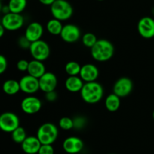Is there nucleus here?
<instances>
[{
	"label": "nucleus",
	"instance_id": "nucleus-12",
	"mask_svg": "<svg viewBox=\"0 0 154 154\" xmlns=\"http://www.w3.org/2000/svg\"><path fill=\"white\" fill-rule=\"evenodd\" d=\"M60 36L64 42L67 43H74L81 37V30L78 26L74 24H66L63 26Z\"/></svg>",
	"mask_w": 154,
	"mask_h": 154
},
{
	"label": "nucleus",
	"instance_id": "nucleus-22",
	"mask_svg": "<svg viewBox=\"0 0 154 154\" xmlns=\"http://www.w3.org/2000/svg\"><path fill=\"white\" fill-rule=\"evenodd\" d=\"M27 5V0H9L8 3L10 12L21 14Z\"/></svg>",
	"mask_w": 154,
	"mask_h": 154
},
{
	"label": "nucleus",
	"instance_id": "nucleus-26",
	"mask_svg": "<svg viewBox=\"0 0 154 154\" xmlns=\"http://www.w3.org/2000/svg\"><path fill=\"white\" fill-rule=\"evenodd\" d=\"M98 41L97 37L94 33H86L82 37V43L87 48H91Z\"/></svg>",
	"mask_w": 154,
	"mask_h": 154
},
{
	"label": "nucleus",
	"instance_id": "nucleus-7",
	"mask_svg": "<svg viewBox=\"0 0 154 154\" xmlns=\"http://www.w3.org/2000/svg\"><path fill=\"white\" fill-rule=\"evenodd\" d=\"M1 24L8 31H16L20 30L23 26L24 18L21 14H16L9 12L3 15Z\"/></svg>",
	"mask_w": 154,
	"mask_h": 154
},
{
	"label": "nucleus",
	"instance_id": "nucleus-14",
	"mask_svg": "<svg viewBox=\"0 0 154 154\" xmlns=\"http://www.w3.org/2000/svg\"><path fill=\"white\" fill-rule=\"evenodd\" d=\"M40 90L47 92L55 91L57 85V78L54 73L51 72H46L42 77L38 79Z\"/></svg>",
	"mask_w": 154,
	"mask_h": 154
},
{
	"label": "nucleus",
	"instance_id": "nucleus-31",
	"mask_svg": "<svg viewBox=\"0 0 154 154\" xmlns=\"http://www.w3.org/2000/svg\"><path fill=\"white\" fill-rule=\"evenodd\" d=\"M18 45H20V47L23 49H29L30 47V45H31V42L26 39L25 36H21L20 38L18 40Z\"/></svg>",
	"mask_w": 154,
	"mask_h": 154
},
{
	"label": "nucleus",
	"instance_id": "nucleus-38",
	"mask_svg": "<svg viewBox=\"0 0 154 154\" xmlns=\"http://www.w3.org/2000/svg\"><path fill=\"white\" fill-rule=\"evenodd\" d=\"M153 119H154V110H153Z\"/></svg>",
	"mask_w": 154,
	"mask_h": 154
},
{
	"label": "nucleus",
	"instance_id": "nucleus-19",
	"mask_svg": "<svg viewBox=\"0 0 154 154\" xmlns=\"http://www.w3.org/2000/svg\"><path fill=\"white\" fill-rule=\"evenodd\" d=\"M84 85V82L79 75H69L65 82L66 89L72 93L81 91Z\"/></svg>",
	"mask_w": 154,
	"mask_h": 154
},
{
	"label": "nucleus",
	"instance_id": "nucleus-2",
	"mask_svg": "<svg viewBox=\"0 0 154 154\" xmlns=\"http://www.w3.org/2000/svg\"><path fill=\"white\" fill-rule=\"evenodd\" d=\"M90 49L93 58L99 62L108 61L114 54V45L110 41L104 39H98Z\"/></svg>",
	"mask_w": 154,
	"mask_h": 154
},
{
	"label": "nucleus",
	"instance_id": "nucleus-30",
	"mask_svg": "<svg viewBox=\"0 0 154 154\" xmlns=\"http://www.w3.org/2000/svg\"><path fill=\"white\" fill-rule=\"evenodd\" d=\"M74 121V128L77 129H81L84 128V125H86V120L84 117L81 116H78L75 119H73Z\"/></svg>",
	"mask_w": 154,
	"mask_h": 154
},
{
	"label": "nucleus",
	"instance_id": "nucleus-8",
	"mask_svg": "<svg viewBox=\"0 0 154 154\" xmlns=\"http://www.w3.org/2000/svg\"><path fill=\"white\" fill-rule=\"evenodd\" d=\"M133 89L132 81L128 77H121L116 81L113 87V93L118 97L125 98L132 92Z\"/></svg>",
	"mask_w": 154,
	"mask_h": 154
},
{
	"label": "nucleus",
	"instance_id": "nucleus-20",
	"mask_svg": "<svg viewBox=\"0 0 154 154\" xmlns=\"http://www.w3.org/2000/svg\"><path fill=\"white\" fill-rule=\"evenodd\" d=\"M2 91L8 95H14L20 91L19 82L14 79H8L2 84Z\"/></svg>",
	"mask_w": 154,
	"mask_h": 154
},
{
	"label": "nucleus",
	"instance_id": "nucleus-34",
	"mask_svg": "<svg viewBox=\"0 0 154 154\" xmlns=\"http://www.w3.org/2000/svg\"><path fill=\"white\" fill-rule=\"evenodd\" d=\"M39 2L42 3L44 5H50L51 6L56 0H38Z\"/></svg>",
	"mask_w": 154,
	"mask_h": 154
},
{
	"label": "nucleus",
	"instance_id": "nucleus-36",
	"mask_svg": "<svg viewBox=\"0 0 154 154\" xmlns=\"http://www.w3.org/2000/svg\"><path fill=\"white\" fill-rule=\"evenodd\" d=\"M5 29L4 28L2 24H0V38H2L3 36V35L5 33Z\"/></svg>",
	"mask_w": 154,
	"mask_h": 154
},
{
	"label": "nucleus",
	"instance_id": "nucleus-27",
	"mask_svg": "<svg viewBox=\"0 0 154 154\" xmlns=\"http://www.w3.org/2000/svg\"><path fill=\"white\" fill-rule=\"evenodd\" d=\"M59 125L63 130H70L74 128V121L72 118L64 116L60 119Z\"/></svg>",
	"mask_w": 154,
	"mask_h": 154
},
{
	"label": "nucleus",
	"instance_id": "nucleus-16",
	"mask_svg": "<svg viewBox=\"0 0 154 154\" xmlns=\"http://www.w3.org/2000/svg\"><path fill=\"white\" fill-rule=\"evenodd\" d=\"M44 33V28L38 22H32L28 25L25 30L24 36L30 42L40 40Z\"/></svg>",
	"mask_w": 154,
	"mask_h": 154
},
{
	"label": "nucleus",
	"instance_id": "nucleus-1",
	"mask_svg": "<svg viewBox=\"0 0 154 154\" xmlns=\"http://www.w3.org/2000/svg\"><path fill=\"white\" fill-rule=\"evenodd\" d=\"M80 93L84 102L94 104L99 102L103 98L104 89L102 85L96 81L84 82Z\"/></svg>",
	"mask_w": 154,
	"mask_h": 154
},
{
	"label": "nucleus",
	"instance_id": "nucleus-4",
	"mask_svg": "<svg viewBox=\"0 0 154 154\" xmlns=\"http://www.w3.org/2000/svg\"><path fill=\"white\" fill-rule=\"evenodd\" d=\"M58 134L57 127L51 122H46L39 127L36 137L42 144H53L57 139Z\"/></svg>",
	"mask_w": 154,
	"mask_h": 154
},
{
	"label": "nucleus",
	"instance_id": "nucleus-32",
	"mask_svg": "<svg viewBox=\"0 0 154 154\" xmlns=\"http://www.w3.org/2000/svg\"><path fill=\"white\" fill-rule=\"evenodd\" d=\"M8 67V60L2 54H0V75L4 73Z\"/></svg>",
	"mask_w": 154,
	"mask_h": 154
},
{
	"label": "nucleus",
	"instance_id": "nucleus-29",
	"mask_svg": "<svg viewBox=\"0 0 154 154\" xmlns=\"http://www.w3.org/2000/svg\"><path fill=\"white\" fill-rule=\"evenodd\" d=\"M29 63V62L28 60H25V59H21V60H18L17 63V68L20 72H26V71L27 72Z\"/></svg>",
	"mask_w": 154,
	"mask_h": 154
},
{
	"label": "nucleus",
	"instance_id": "nucleus-3",
	"mask_svg": "<svg viewBox=\"0 0 154 154\" xmlns=\"http://www.w3.org/2000/svg\"><path fill=\"white\" fill-rule=\"evenodd\" d=\"M51 12L55 19L60 21H67L73 14V7L66 0H56L51 5Z\"/></svg>",
	"mask_w": 154,
	"mask_h": 154
},
{
	"label": "nucleus",
	"instance_id": "nucleus-24",
	"mask_svg": "<svg viewBox=\"0 0 154 154\" xmlns=\"http://www.w3.org/2000/svg\"><path fill=\"white\" fill-rule=\"evenodd\" d=\"M81 66L76 61L68 62L65 66V70L69 75H79Z\"/></svg>",
	"mask_w": 154,
	"mask_h": 154
},
{
	"label": "nucleus",
	"instance_id": "nucleus-41",
	"mask_svg": "<svg viewBox=\"0 0 154 154\" xmlns=\"http://www.w3.org/2000/svg\"><path fill=\"white\" fill-rule=\"evenodd\" d=\"M0 1H3V0H0Z\"/></svg>",
	"mask_w": 154,
	"mask_h": 154
},
{
	"label": "nucleus",
	"instance_id": "nucleus-39",
	"mask_svg": "<svg viewBox=\"0 0 154 154\" xmlns=\"http://www.w3.org/2000/svg\"><path fill=\"white\" fill-rule=\"evenodd\" d=\"M98 1H104V0H98Z\"/></svg>",
	"mask_w": 154,
	"mask_h": 154
},
{
	"label": "nucleus",
	"instance_id": "nucleus-15",
	"mask_svg": "<svg viewBox=\"0 0 154 154\" xmlns=\"http://www.w3.org/2000/svg\"><path fill=\"white\" fill-rule=\"evenodd\" d=\"M99 75V69L96 65L93 63H86L81 66L79 76L84 82H95Z\"/></svg>",
	"mask_w": 154,
	"mask_h": 154
},
{
	"label": "nucleus",
	"instance_id": "nucleus-9",
	"mask_svg": "<svg viewBox=\"0 0 154 154\" xmlns=\"http://www.w3.org/2000/svg\"><path fill=\"white\" fill-rule=\"evenodd\" d=\"M20 87L21 91L28 95H32L40 90L38 79L30 75H26L20 79Z\"/></svg>",
	"mask_w": 154,
	"mask_h": 154
},
{
	"label": "nucleus",
	"instance_id": "nucleus-37",
	"mask_svg": "<svg viewBox=\"0 0 154 154\" xmlns=\"http://www.w3.org/2000/svg\"><path fill=\"white\" fill-rule=\"evenodd\" d=\"M2 1H0V12H2Z\"/></svg>",
	"mask_w": 154,
	"mask_h": 154
},
{
	"label": "nucleus",
	"instance_id": "nucleus-35",
	"mask_svg": "<svg viewBox=\"0 0 154 154\" xmlns=\"http://www.w3.org/2000/svg\"><path fill=\"white\" fill-rule=\"evenodd\" d=\"M2 12L4 14H8L10 12V9H9L8 6L7 5H5L2 6Z\"/></svg>",
	"mask_w": 154,
	"mask_h": 154
},
{
	"label": "nucleus",
	"instance_id": "nucleus-23",
	"mask_svg": "<svg viewBox=\"0 0 154 154\" xmlns=\"http://www.w3.org/2000/svg\"><path fill=\"white\" fill-rule=\"evenodd\" d=\"M63 25L62 24V21L53 18L51 19L47 24V30L51 34L54 35V36H58L61 33L62 30H63Z\"/></svg>",
	"mask_w": 154,
	"mask_h": 154
},
{
	"label": "nucleus",
	"instance_id": "nucleus-18",
	"mask_svg": "<svg viewBox=\"0 0 154 154\" xmlns=\"http://www.w3.org/2000/svg\"><path fill=\"white\" fill-rule=\"evenodd\" d=\"M27 72L29 75L39 79L46 72V68L43 63V61L34 59V60L29 61Z\"/></svg>",
	"mask_w": 154,
	"mask_h": 154
},
{
	"label": "nucleus",
	"instance_id": "nucleus-28",
	"mask_svg": "<svg viewBox=\"0 0 154 154\" xmlns=\"http://www.w3.org/2000/svg\"><path fill=\"white\" fill-rule=\"evenodd\" d=\"M38 154H54L52 144H42Z\"/></svg>",
	"mask_w": 154,
	"mask_h": 154
},
{
	"label": "nucleus",
	"instance_id": "nucleus-33",
	"mask_svg": "<svg viewBox=\"0 0 154 154\" xmlns=\"http://www.w3.org/2000/svg\"><path fill=\"white\" fill-rule=\"evenodd\" d=\"M45 99L49 102H54L57 99V93L55 91L45 93Z\"/></svg>",
	"mask_w": 154,
	"mask_h": 154
},
{
	"label": "nucleus",
	"instance_id": "nucleus-5",
	"mask_svg": "<svg viewBox=\"0 0 154 154\" xmlns=\"http://www.w3.org/2000/svg\"><path fill=\"white\" fill-rule=\"evenodd\" d=\"M29 50L33 59L40 61H45L49 57L51 54L49 45L42 39L32 42Z\"/></svg>",
	"mask_w": 154,
	"mask_h": 154
},
{
	"label": "nucleus",
	"instance_id": "nucleus-6",
	"mask_svg": "<svg viewBox=\"0 0 154 154\" xmlns=\"http://www.w3.org/2000/svg\"><path fill=\"white\" fill-rule=\"evenodd\" d=\"M20 126V119L13 112H5L0 115V129L6 133H11Z\"/></svg>",
	"mask_w": 154,
	"mask_h": 154
},
{
	"label": "nucleus",
	"instance_id": "nucleus-40",
	"mask_svg": "<svg viewBox=\"0 0 154 154\" xmlns=\"http://www.w3.org/2000/svg\"><path fill=\"white\" fill-rule=\"evenodd\" d=\"M110 154H115V153H110Z\"/></svg>",
	"mask_w": 154,
	"mask_h": 154
},
{
	"label": "nucleus",
	"instance_id": "nucleus-13",
	"mask_svg": "<svg viewBox=\"0 0 154 154\" xmlns=\"http://www.w3.org/2000/svg\"><path fill=\"white\" fill-rule=\"evenodd\" d=\"M84 141L81 138L75 136H71L64 140L63 148L66 152L69 154H77L84 149Z\"/></svg>",
	"mask_w": 154,
	"mask_h": 154
},
{
	"label": "nucleus",
	"instance_id": "nucleus-11",
	"mask_svg": "<svg viewBox=\"0 0 154 154\" xmlns=\"http://www.w3.org/2000/svg\"><path fill=\"white\" fill-rule=\"evenodd\" d=\"M138 31L144 39L154 37V19L150 17H144L138 23Z\"/></svg>",
	"mask_w": 154,
	"mask_h": 154
},
{
	"label": "nucleus",
	"instance_id": "nucleus-17",
	"mask_svg": "<svg viewBox=\"0 0 154 154\" xmlns=\"http://www.w3.org/2000/svg\"><path fill=\"white\" fill-rule=\"evenodd\" d=\"M42 143L36 136H27L21 143L23 151L26 154H38Z\"/></svg>",
	"mask_w": 154,
	"mask_h": 154
},
{
	"label": "nucleus",
	"instance_id": "nucleus-21",
	"mask_svg": "<svg viewBox=\"0 0 154 154\" xmlns=\"http://www.w3.org/2000/svg\"><path fill=\"white\" fill-rule=\"evenodd\" d=\"M105 106L108 111H117L120 107V98L114 93L110 94L105 99Z\"/></svg>",
	"mask_w": 154,
	"mask_h": 154
},
{
	"label": "nucleus",
	"instance_id": "nucleus-10",
	"mask_svg": "<svg viewBox=\"0 0 154 154\" xmlns=\"http://www.w3.org/2000/svg\"><path fill=\"white\" fill-rule=\"evenodd\" d=\"M42 101L35 96H28L22 100L21 110L29 115L35 114L42 109Z\"/></svg>",
	"mask_w": 154,
	"mask_h": 154
},
{
	"label": "nucleus",
	"instance_id": "nucleus-25",
	"mask_svg": "<svg viewBox=\"0 0 154 154\" xmlns=\"http://www.w3.org/2000/svg\"><path fill=\"white\" fill-rule=\"evenodd\" d=\"M26 133L23 127L19 126L13 132H11L12 140L17 143H22L23 140L26 138Z\"/></svg>",
	"mask_w": 154,
	"mask_h": 154
}]
</instances>
